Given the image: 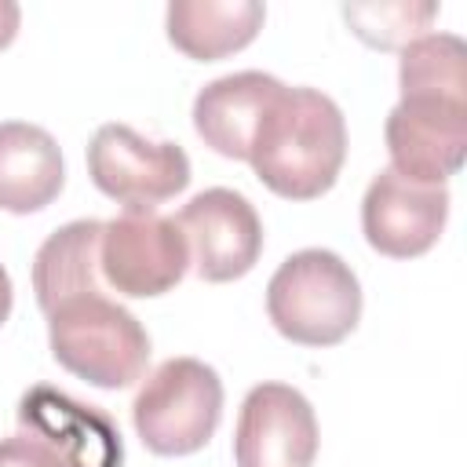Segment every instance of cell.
Instances as JSON below:
<instances>
[{
    "mask_svg": "<svg viewBox=\"0 0 467 467\" xmlns=\"http://www.w3.org/2000/svg\"><path fill=\"white\" fill-rule=\"evenodd\" d=\"M347 161L343 109L317 88H281L263 113L248 164L259 182L288 201L328 193Z\"/></svg>",
    "mask_w": 467,
    "mask_h": 467,
    "instance_id": "6da1fadb",
    "label": "cell"
},
{
    "mask_svg": "<svg viewBox=\"0 0 467 467\" xmlns=\"http://www.w3.org/2000/svg\"><path fill=\"white\" fill-rule=\"evenodd\" d=\"M47 343L55 361L91 387L120 390L142 379L150 336L131 310L106 292H88L58 303L47 314Z\"/></svg>",
    "mask_w": 467,
    "mask_h": 467,
    "instance_id": "7a4b0ae2",
    "label": "cell"
},
{
    "mask_svg": "<svg viewBox=\"0 0 467 467\" xmlns=\"http://www.w3.org/2000/svg\"><path fill=\"white\" fill-rule=\"evenodd\" d=\"M266 314L285 339L299 347H332L358 328L361 285L336 252L303 248L274 270Z\"/></svg>",
    "mask_w": 467,
    "mask_h": 467,
    "instance_id": "3957f363",
    "label": "cell"
},
{
    "mask_svg": "<svg viewBox=\"0 0 467 467\" xmlns=\"http://www.w3.org/2000/svg\"><path fill=\"white\" fill-rule=\"evenodd\" d=\"M131 420L150 452L190 456L212 441L223 420V379L197 358H168L135 394Z\"/></svg>",
    "mask_w": 467,
    "mask_h": 467,
    "instance_id": "277c9868",
    "label": "cell"
},
{
    "mask_svg": "<svg viewBox=\"0 0 467 467\" xmlns=\"http://www.w3.org/2000/svg\"><path fill=\"white\" fill-rule=\"evenodd\" d=\"M91 182L124 212H153L190 182V157L179 142H150L128 124H102L88 142Z\"/></svg>",
    "mask_w": 467,
    "mask_h": 467,
    "instance_id": "5b68a950",
    "label": "cell"
},
{
    "mask_svg": "<svg viewBox=\"0 0 467 467\" xmlns=\"http://www.w3.org/2000/svg\"><path fill=\"white\" fill-rule=\"evenodd\" d=\"M186 270L190 248L175 219L157 212H124L102 223L99 274L117 296H164L186 277Z\"/></svg>",
    "mask_w": 467,
    "mask_h": 467,
    "instance_id": "8992f818",
    "label": "cell"
},
{
    "mask_svg": "<svg viewBox=\"0 0 467 467\" xmlns=\"http://www.w3.org/2000/svg\"><path fill=\"white\" fill-rule=\"evenodd\" d=\"M390 168L409 182L445 186L467 157V99L409 95L387 117Z\"/></svg>",
    "mask_w": 467,
    "mask_h": 467,
    "instance_id": "52a82bcc",
    "label": "cell"
},
{
    "mask_svg": "<svg viewBox=\"0 0 467 467\" xmlns=\"http://www.w3.org/2000/svg\"><path fill=\"white\" fill-rule=\"evenodd\" d=\"M179 230L190 248V263L201 281L223 285L244 277L263 252V223L252 201L237 190H201L179 212Z\"/></svg>",
    "mask_w": 467,
    "mask_h": 467,
    "instance_id": "ba28073f",
    "label": "cell"
},
{
    "mask_svg": "<svg viewBox=\"0 0 467 467\" xmlns=\"http://www.w3.org/2000/svg\"><path fill=\"white\" fill-rule=\"evenodd\" d=\"M317 456V420L310 401L288 383H259L241 401L234 427L237 467H310Z\"/></svg>",
    "mask_w": 467,
    "mask_h": 467,
    "instance_id": "9c48e42d",
    "label": "cell"
},
{
    "mask_svg": "<svg viewBox=\"0 0 467 467\" xmlns=\"http://www.w3.org/2000/svg\"><path fill=\"white\" fill-rule=\"evenodd\" d=\"M449 219V190L409 182L394 168H383L361 201L365 241L390 259H416L431 252Z\"/></svg>",
    "mask_w": 467,
    "mask_h": 467,
    "instance_id": "30bf717a",
    "label": "cell"
},
{
    "mask_svg": "<svg viewBox=\"0 0 467 467\" xmlns=\"http://www.w3.org/2000/svg\"><path fill=\"white\" fill-rule=\"evenodd\" d=\"M18 420L29 434L47 441L66 467H120V431L106 412L84 405L55 387H33L18 401Z\"/></svg>",
    "mask_w": 467,
    "mask_h": 467,
    "instance_id": "8fae6325",
    "label": "cell"
},
{
    "mask_svg": "<svg viewBox=\"0 0 467 467\" xmlns=\"http://www.w3.org/2000/svg\"><path fill=\"white\" fill-rule=\"evenodd\" d=\"M281 80L259 69L230 73L212 84H204L193 99V128L219 157L248 161L255 128L270 102L281 95Z\"/></svg>",
    "mask_w": 467,
    "mask_h": 467,
    "instance_id": "7c38bea8",
    "label": "cell"
},
{
    "mask_svg": "<svg viewBox=\"0 0 467 467\" xmlns=\"http://www.w3.org/2000/svg\"><path fill=\"white\" fill-rule=\"evenodd\" d=\"M66 182L62 150L40 124H0V208L29 215L47 208Z\"/></svg>",
    "mask_w": 467,
    "mask_h": 467,
    "instance_id": "4fadbf2b",
    "label": "cell"
},
{
    "mask_svg": "<svg viewBox=\"0 0 467 467\" xmlns=\"http://www.w3.org/2000/svg\"><path fill=\"white\" fill-rule=\"evenodd\" d=\"M266 7L259 0H171L168 40L197 62H219L255 40Z\"/></svg>",
    "mask_w": 467,
    "mask_h": 467,
    "instance_id": "5bb4252c",
    "label": "cell"
},
{
    "mask_svg": "<svg viewBox=\"0 0 467 467\" xmlns=\"http://www.w3.org/2000/svg\"><path fill=\"white\" fill-rule=\"evenodd\" d=\"M99 219H77L55 230L33 259V292L44 314H51L58 303L88 292H102L99 274Z\"/></svg>",
    "mask_w": 467,
    "mask_h": 467,
    "instance_id": "9a60e30c",
    "label": "cell"
},
{
    "mask_svg": "<svg viewBox=\"0 0 467 467\" xmlns=\"http://www.w3.org/2000/svg\"><path fill=\"white\" fill-rule=\"evenodd\" d=\"M401 99L409 95H445L467 99V44L452 33H423L401 47L398 66Z\"/></svg>",
    "mask_w": 467,
    "mask_h": 467,
    "instance_id": "2e32d148",
    "label": "cell"
},
{
    "mask_svg": "<svg viewBox=\"0 0 467 467\" xmlns=\"http://www.w3.org/2000/svg\"><path fill=\"white\" fill-rule=\"evenodd\" d=\"M347 26L379 51H394V47H409L412 40H420L427 33V26L438 18V4H347L343 7Z\"/></svg>",
    "mask_w": 467,
    "mask_h": 467,
    "instance_id": "e0dca14e",
    "label": "cell"
},
{
    "mask_svg": "<svg viewBox=\"0 0 467 467\" xmlns=\"http://www.w3.org/2000/svg\"><path fill=\"white\" fill-rule=\"evenodd\" d=\"M0 467H66V463L36 434H11L0 441Z\"/></svg>",
    "mask_w": 467,
    "mask_h": 467,
    "instance_id": "ac0fdd59",
    "label": "cell"
},
{
    "mask_svg": "<svg viewBox=\"0 0 467 467\" xmlns=\"http://www.w3.org/2000/svg\"><path fill=\"white\" fill-rule=\"evenodd\" d=\"M18 22H22V11H18V4L15 0H0V51L15 40V33H18Z\"/></svg>",
    "mask_w": 467,
    "mask_h": 467,
    "instance_id": "d6986e66",
    "label": "cell"
},
{
    "mask_svg": "<svg viewBox=\"0 0 467 467\" xmlns=\"http://www.w3.org/2000/svg\"><path fill=\"white\" fill-rule=\"evenodd\" d=\"M11 303H15V288H11L7 270L0 266V325H4V321H7V314H11Z\"/></svg>",
    "mask_w": 467,
    "mask_h": 467,
    "instance_id": "ffe728a7",
    "label": "cell"
}]
</instances>
